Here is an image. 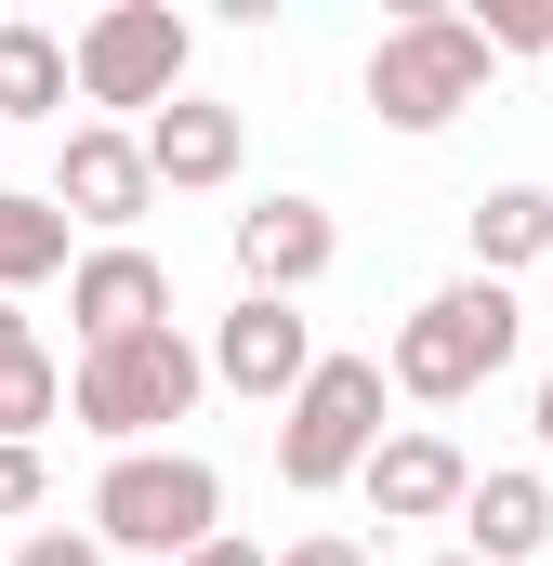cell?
I'll list each match as a JSON object with an SVG mask.
<instances>
[{
    "mask_svg": "<svg viewBox=\"0 0 553 566\" xmlns=\"http://www.w3.org/2000/svg\"><path fill=\"white\" fill-rule=\"evenodd\" d=\"M13 566H106L80 527H40V541H13Z\"/></svg>",
    "mask_w": 553,
    "mask_h": 566,
    "instance_id": "20",
    "label": "cell"
},
{
    "mask_svg": "<svg viewBox=\"0 0 553 566\" xmlns=\"http://www.w3.org/2000/svg\"><path fill=\"white\" fill-rule=\"evenodd\" d=\"M80 251H66V211L53 198H27V185H0V303H27L40 277H66Z\"/></svg>",
    "mask_w": 553,
    "mask_h": 566,
    "instance_id": "15",
    "label": "cell"
},
{
    "mask_svg": "<svg viewBox=\"0 0 553 566\" xmlns=\"http://www.w3.org/2000/svg\"><path fill=\"white\" fill-rule=\"evenodd\" d=\"M66 409V369L27 343V356H0V448H40V422Z\"/></svg>",
    "mask_w": 553,
    "mask_h": 566,
    "instance_id": "17",
    "label": "cell"
},
{
    "mask_svg": "<svg viewBox=\"0 0 553 566\" xmlns=\"http://www.w3.org/2000/svg\"><path fill=\"white\" fill-rule=\"evenodd\" d=\"M501 53L474 40V13H396L369 40V119L383 133H448L461 106H488Z\"/></svg>",
    "mask_w": 553,
    "mask_h": 566,
    "instance_id": "4",
    "label": "cell"
},
{
    "mask_svg": "<svg viewBox=\"0 0 553 566\" xmlns=\"http://www.w3.org/2000/svg\"><path fill=\"white\" fill-rule=\"evenodd\" d=\"M66 329H80V356L93 343H133V329H171V264L133 251V238H93L66 264Z\"/></svg>",
    "mask_w": 553,
    "mask_h": 566,
    "instance_id": "7",
    "label": "cell"
},
{
    "mask_svg": "<svg viewBox=\"0 0 553 566\" xmlns=\"http://www.w3.org/2000/svg\"><path fill=\"white\" fill-rule=\"evenodd\" d=\"M0 514H40V448H0Z\"/></svg>",
    "mask_w": 553,
    "mask_h": 566,
    "instance_id": "21",
    "label": "cell"
},
{
    "mask_svg": "<svg viewBox=\"0 0 553 566\" xmlns=\"http://www.w3.org/2000/svg\"><path fill=\"white\" fill-rule=\"evenodd\" d=\"M0 119H66V40L0 13Z\"/></svg>",
    "mask_w": 553,
    "mask_h": 566,
    "instance_id": "16",
    "label": "cell"
},
{
    "mask_svg": "<svg viewBox=\"0 0 553 566\" xmlns=\"http://www.w3.org/2000/svg\"><path fill=\"white\" fill-rule=\"evenodd\" d=\"M448 527H461V554H474V566H541V554H553V474H528V461L474 474Z\"/></svg>",
    "mask_w": 553,
    "mask_h": 566,
    "instance_id": "13",
    "label": "cell"
},
{
    "mask_svg": "<svg viewBox=\"0 0 553 566\" xmlns=\"http://www.w3.org/2000/svg\"><path fill=\"white\" fill-rule=\"evenodd\" d=\"M435 566H474V554H435Z\"/></svg>",
    "mask_w": 553,
    "mask_h": 566,
    "instance_id": "25",
    "label": "cell"
},
{
    "mask_svg": "<svg viewBox=\"0 0 553 566\" xmlns=\"http://www.w3.org/2000/svg\"><path fill=\"white\" fill-rule=\"evenodd\" d=\"M330 251H343V224L316 198H251L238 211V277H251V303H303V290L330 277Z\"/></svg>",
    "mask_w": 553,
    "mask_h": 566,
    "instance_id": "11",
    "label": "cell"
},
{
    "mask_svg": "<svg viewBox=\"0 0 553 566\" xmlns=\"http://www.w3.org/2000/svg\"><path fill=\"white\" fill-rule=\"evenodd\" d=\"M528 434H541V448H553V369H541V382H528Z\"/></svg>",
    "mask_w": 553,
    "mask_h": 566,
    "instance_id": "23",
    "label": "cell"
},
{
    "mask_svg": "<svg viewBox=\"0 0 553 566\" xmlns=\"http://www.w3.org/2000/svg\"><path fill=\"white\" fill-rule=\"evenodd\" d=\"M356 488H369V514H383V527H448V514H461V488H474V461H461V434L396 422L369 461H356Z\"/></svg>",
    "mask_w": 553,
    "mask_h": 566,
    "instance_id": "9",
    "label": "cell"
},
{
    "mask_svg": "<svg viewBox=\"0 0 553 566\" xmlns=\"http://www.w3.org/2000/svg\"><path fill=\"white\" fill-rule=\"evenodd\" d=\"M383 448V356H316L276 409V488H356V461Z\"/></svg>",
    "mask_w": 553,
    "mask_h": 566,
    "instance_id": "5",
    "label": "cell"
},
{
    "mask_svg": "<svg viewBox=\"0 0 553 566\" xmlns=\"http://www.w3.org/2000/svg\"><path fill=\"white\" fill-rule=\"evenodd\" d=\"M264 566H369V541H356V527H303V541L264 554Z\"/></svg>",
    "mask_w": 553,
    "mask_h": 566,
    "instance_id": "19",
    "label": "cell"
},
{
    "mask_svg": "<svg viewBox=\"0 0 553 566\" xmlns=\"http://www.w3.org/2000/svg\"><path fill=\"white\" fill-rule=\"evenodd\" d=\"M198 396H211V369H198L185 329L93 343V356L66 369V409H80V434H106V461H119V448H158L171 422H198Z\"/></svg>",
    "mask_w": 553,
    "mask_h": 566,
    "instance_id": "3",
    "label": "cell"
},
{
    "mask_svg": "<svg viewBox=\"0 0 553 566\" xmlns=\"http://www.w3.org/2000/svg\"><path fill=\"white\" fill-rule=\"evenodd\" d=\"M461 224H474V277L514 290V264H541V251H553V185H488Z\"/></svg>",
    "mask_w": 553,
    "mask_h": 566,
    "instance_id": "14",
    "label": "cell"
},
{
    "mask_svg": "<svg viewBox=\"0 0 553 566\" xmlns=\"http://www.w3.org/2000/svg\"><path fill=\"white\" fill-rule=\"evenodd\" d=\"M27 343H40V329H27V303H0V356H27Z\"/></svg>",
    "mask_w": 553,
    "mask_h": 566,
    "instance_id": "24",
    "label": "cell"
},
{
    "mask_svg": "<svg viewBox=\"0 0 553 566\" xmlns=\"http://www.w3.org/2000/svg\"><path fill=\"white\" fill-rule=\"evenodd\" d=\"M474 40H488V53H553V0H488Z\"/></svg>",
    "mask_w": 553,
    "mask_h": 566,
    "instance_id": "18",
    "label": "cell"
},
{
    "mask_svg": "<svg viewBox=\"0 0 553 566\" xmlns=\"http://www.w3.org/2000/svg\"><path fill=\"white\" fill-rule=\"evenodd\" d=\"M133 145H145V185H171V198H211V185H238L251 119H238V106H198V93H171V106H158Z\"/></svg>",
    "mask_w": 553,
    "mask_h": 566,
    "instance_id": "12",
    "label": "cell"
},
{
    "mask_svg": "<svg viewBox=\"0 0 553 566\" xmlns=\"http://www.w3.org/2000/svg\"><path fill=\"white\" fill-rule=\"evenodd\" d=\"M185 66H198V27L171 13V0H106L80 40H66V93L80 106H171L185 93Z\"/></svg>",
    "mask_w": 553,
    "mask_h": 566,
    "instance_id": "6",
    "label": "cell"
},
{
    "mask_svg": "<svg viewBox=\"0 0 553 566\" xmlns=\"http://www.w3.org/2000/svg\"><path fill=\"white\" fill-rule=\"evenodd\" d=\"M225 527V474L198 461V448H119L106 474H93V554H158V566H185L198 541Z\"/></svg>",
    "mask_w": 553,
    "mask_h": 566,
    "instance_id": "2",
    "label": "cell"
},
{
    "mask_svg": "<svg viewBox=\"0 0 553 566\" xmlns=\"http://www.w3.org/2000/svg\"><path fill=\"white\" fill-rule=\"evenodd\" d=\"M185 566H264V541H238V527H211V541H198Z\"/></svg>",
    "mask_w": 553,
    "mask_h": 566,
    "instance_id": "22",
    "label": "cell"
},
{
    "mask_svg": "<svg viewBox=\"0 0 553 566\" xmlns=\"http://www.w3.org/2000/svg\"><path fill=\"white\" fill-rule=\"evenodd\" d=\"M225 396H251V409H290V382L316 369V329H303V303H225V329H211V356H198Z\"/></svg>",
    "mask_w": 553,
    "mask_h": 566,
    "instance_id": "8",
    "label": "cell"
},
{
    "mask_svg": "<svg viewBox=\"0 0 553 566\" xmlns=\"http://www.w3.org/2000/svg\"><path fill=\"white\" fill-rule=\"evenodd\" d=\"M514 343H528V303L501 277H448L409 303V329H396V356H383V396H409V409H461V396H488L501 369H514Z\"/></svg>",
    "mask_w": 553,
    "mask_h": 566,
    "instance_id": "1",
    "label": "cell"
},
{
    "mask_svg": "<svg viewBox=\"0 0 553 566\" xmlns=\"http://www.w3.org/2000/svg\"><path fill=\"white\" fill-rule=\"evenodd\" d=\"M40 198H53L66 224H93V238H133V224H145V198H158V185H145V145L119 133V119H80Z\"/></svg>",
    "mask_w": 553,
    "mask_h": 566,
    "instance_id": "10",
    "label": "cell"
}]
</instances>
